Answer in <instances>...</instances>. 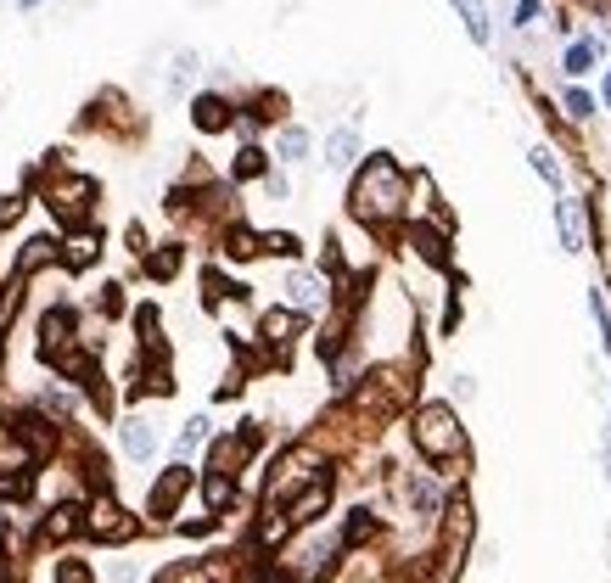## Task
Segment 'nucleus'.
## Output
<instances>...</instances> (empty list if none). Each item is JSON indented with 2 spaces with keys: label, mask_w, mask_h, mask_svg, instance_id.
<instances>
[{
  "label": "nucleus",
  "mask_w": 611,
  "mask_h": 583,
  "mask_svg": "<svg viewBox=\"0 0 611 583\" xmlns=\"http://www.w3.org/2000/svg\"><path fill=\"white\" fill-rule=\"evenodd\" d=\"M404 202H410V180L398 169L387 152L365 157V169L354 174V214L365 225H387V219L404 214Z\"/></svg>",
  "instance_id": "f257e3e1"
},
{
  "label": "nucleus",
  "mask_w": 611,
  "mask_h": 583,
  "mask_svg": "<svg viewBox=\"0 0 611 583\" xmlns=\"http://www.w3.org/2000/svg\"><path fill=\"white\" fill-rule=\"evenodd\" d=\"M410 438H415V449H421L432 466H449V460L466 455V427H460L455 404H443V399H432V404H421V410H415Z\"/></svg>",
  "instance_id": "f03ea898"
},
{
  "label": "nucleus",
  "mask_w": 611,
  "mask_h": 583,
  "mask_svg": "<svg viewBox=\"0 0 611 583\" xmlns=\"http://www.w3.org/2000/svg\"><path fill=\"white\" fill-rule=\"evenodd\" d=\"M90 533H96V539H107V544H129L135 533H141V522H135L118 499L101 494L96 505H90Z\"/></svg>",
  "instance_id": "7ed1b4c3"
},
{
  "label": "nucleus",
  "mask_w": 611,
  "mask_h": 583,
  "mask_svg": "<svg viewBox=\"0 0 611 583\" xmlns=\"http://www.w3.org/2000/svg\"><path fill=\"white\" fill-rule=\"evenodd\" d=\"M326 281H320V275L314 270H292L286 275V303H292V309L298 314H309V309H326Z\"/></svg>",
  "instance_id": "20e7f679"
},
{
  "label": "nucleus",
  "mask_w": 611,
  "mask_h": 583,
  "mask_svg": "<svg viewBox=\"0 0 611 583\" xmlns=\"http://www.w3.org/2000/svg\"><path fill=\"white\" fill-rule=\"evenodd\" d=\"M298 331H303V314L298 309H270L264 320H258V337H264V348H275V354H286Z\"/></svg>",
  "instance_id": "39448f33"
},
{
  "label": "nucleus",
  "mask_w": 611,
  "mask_h": 583,
  "mask_svg": "<svg viewBox=\"0 0 611 583\" xmlns=\"http://www.w3.org/2000/svg\"><path fill=\"white\" fill-rule=\"evenodd\" d=\"M51 202L62 208V219H85V208L96 202V180H85V174H68V180H57Z\"/></svg>",
  "instance_id": "423d86ee"
},
{
  "label": "nucleus",
  "mask_w": 611,
  "mask_h": 583,
  "mask_svg": "<svg viewBox=\"0 0 611 583\" xmlns=\"http://www.w3.org/2000/svg\"><path fill=\"white\" fill-rule=\"evenodd\" d=\"M118 438H124V455L141 460V466L157 455V432H152V421H146V415H129L124 427H118Z\"/></svg>",
  "instance_id": "0eeeda50"
},
{
  "label": "nucleus",
  "mask_w": 611,
  "mask_h": 583,
  "mask_svg": "<svg viewBox=\"0 0 611 583\" xmlns=\"http://www.w3.org/2000/svg\"><path fill=\"white\" fill-rule=\"evenodd\" d=\"M326 505H331V483L320 477V483H309L298 499H292V505H286V522H292V527H309L314 516L326 511Z\"/></svg>",
  "instance_id": "6e6552de"
},
{
  "label": "nucleus",
  "mask_w": 611,
  "mask_h": 583,
  "mask_svg": "<svg viewBox=\"0 0 611 583\" xmlns=\"http://www.w3.org/2000/svg\"><path fill=\"white\" fill-rule=\"evenodd\" d=\"M555 225H561V247H567V253H583V202L578 197L555 202Z\"/></svg>",
  "instance_id": "1a4fd4ad"
},
{
  "label": "nucleus",
  "mask_w": 611,
  "mask_h": 583,
  "mask_svg": "<svg viewBox=\"0 0 611 583\" xmlns=\"http://www.w3.org/2000/svg\"><path fill=\"white\" fill-rule=\"evenodd\" d=\"M185 488H191V471H185V460H180V466L163 471V483L152 488V516H169V511H174V499H180Z\"/></svg>",
  "instance_id": "9d476101"
},
{
  "label": "nucleus",
  "mask_w": 611,
  "mask_h": 583,
  "mask_svg": "<svg viewBox=\"0 0 611 583\" xmlns=\"http://www.w3.org/2000/svg\"><path fill=\"white\" fill-rule=\"evenodd\" d=\"M202 505H208V516H225L230 505H236V477L208 471V477H202Z\"/></svg>",
  "instance_id": "9b49d317"
},
{
  "label": "nucleus",
  "mask_w": 611,
  "mask_h": 583,
  "mask_svg": "<svg viewBox=\"0 0 611 583\" xmlns=\"http://www.w3.org/2000/svg\"><path fill=\"white\" fill-rule=\"evenodd\" d=\"M191 124H197L202 135H219V129H230V101H225V96H197V107H191Z\"/></svg>",
  "instance_id": "f8f14e48"
},
{
  "label": "nucleus",
  "mask_w": 611,
  "mask_h": 583,
  "mask_svg": "<svg viewBox=\"0 0 611 583\" xmlns=\"http://www.w3.org/2000/svg\"><path fill=\"white\" fill-rule=\"evenodd\" d=\"M354 157H359V129H331L326 135V169H354Z\"/></svg>",
  "instance_id": "ddd939ff"
},
{
  "label": "nucleus",
  "mask_w": 611,
  "mask_h": 583,
  "mask_svg": "<svg viewBox=\"0 0 611 583\" xmlns=\"http://www.w3.org/2000/svg\"><path fill=\"white\" fill-rule=\"evenodd\" d=\"M449 6L460 12V23H466V34H471L477 45H488V40H494V17H488V6H483V0H449Z\"/></svg>",
  "instance_id": "4468645a"
},
{
  "label": "nucleus",
  "mask_w": 611,
  "mask_h": 583,
  "mask_svg": "<svg viewBox=\"0 0 611 583\" xmlns=\"http://www.w3.org/2000/svg\"><path fill=\"white\" fill-rule=\"evenodd\" d=\"M79 527H90V511H79V505H57V511L45 516V539H68V533H79Z\"/></svg>",
  "instance_id": "2eb2a0df"
},
{
  "label": "nucleus",
  "mask_w": 611,
  "mask_h": 583,
  "mask_svg": "<svg viewBox=\"0 0 611 583\" xmlns=\"http://www.w3.org/2000/svg\"><path fill=\"white\" fill-rule=\"evenodd\" d=\"M410 505H415V516H438L443 511V488L432 483L427 471H415L410 477Z\"/></svg>",
  "instance_id": "dca6fc26"
},
{
  "label": "nucleus",
  "mask_w": 611,
  "mask_h": 583,
  "mask_svg": "<svg viewBox=\"0 0 611 583\" xmlns=\"http://www.w3.org/2000/svg\"><path fill=\"white\" fill-rule=\"evenodd\" d=\"M208 438H214V427H208V415H191V421L180 427V438H174V455H180V460H191V455H197V449H202Z\"/></svg>",
  "instance_id": "f3484780"
},
{
  "label": "nucleus",
  "mask_w": 611,
  "mask_h": 583,
  "mask_svg": "<svg viewBox=\"0 0 611 583\" xmlns=\"http://www.w3.org/2000/svg\"><path fill=\"white\" fill-rule=\"evenodd\" d=\"M595 62H600V45H595V40H572V45H567V62H561V68L578 79V73H589Z\"/></svg>",
  "instance_id": "a211bd4d"
},
{
  "label": "nucleus",
  "mask_w": 611,
  "mask_h": 583,
  "mask_svg": "<svg viewBox=\"0 0 611 583\" xmlns=\"http://www.w3.org/2000/svg\"><path fill=\"white\" fill-rule=\"evenodd\" d=\"M275 152H281L286 163L309 157V129H303V124H286V129H281V141H275Z\"/></svg>",
  "instance_id": "6ab92c4d"
},
{
  "label": "nucleus",
  "mask_w": 611,
  "mask_h": 583,
  "mask_svg": "<svg viewBox=\"0 0 611 583\" xmlns=\"http://www.w3.org/2000/svg\"><path fill=\"white\" fill-rule=\"evenodd\" d=\"M258 174H270L264 152H258V146H242V152H236V180H258Z\"/></svg>",
  "instance_id": "aec40b11"
},
{
  "label": "nucleus",
  "mask_w": 611,
  "mask_h": 583,
  "mask_svg": "<svg viewBox=\"0 0 611 583\" xmlns=\"http://www.w3.org/2000/svg\"><path fill=\"white\" fill-rule=\"evenodd\" d=\"M45 258H57V242H51V236H34V242H29V253L17 258V275H29L34 264H45Z\"/></svg>",
  "instance_id": "412c9836"
},
{
  "label": "nucleus",
  "mask_w": 611,
  "mask_h": 583,
  "mask_svg": "<svg viewBox=\"0 0 611 583\" xmlns=\"http://www.w3.org/2000/svg\"><path fill=\"white\" fill-rule=\"evenodd\" d=\"M589 314H595V326H600V348H611V309H606V292H589Z\"/></svg>",
  "instance_id": "4be33fe9"
},
{
  "label": "nucleus",
  "mask_w": 611,
  "mask_h": 583,
  "mask_svg": "<svg viewBox=\"0 0 611 583\" xmlns=\"http://www.w3.org/2000/svg\"><path fill=\"white\" fill-rule=\"evenodd\" d=\"M527 157H533V169H539V180L561 185V163H555V152H550V146H533Z\"/></svg>",
  "instance_id": "5701e85b"
},
{
  "label": "nucleus",
  "mask_w": 611,
  "mask_h": 583,
  "mask_svg": "<svg viewBox=\"0 0 611 583\" xmlns=\"http://www.w3.org/2000/svg\"><path fill=\"white\" fill-rule=\"evenodd\" d=\"M101 253V242H96V236H90V230H79V236H73V242H68V264H90V258H96Z\"/></svg>",
  "instance_id": "b1692460"
},
{
  "label": "nucleus",
  "mask_w": 611,
  "mask_h": 583,
  "mask_svg": "<svg viewBox=\"0 0 611 583\" xmlns=\"http://www.w3.org/2000/svg\"><path fill=\"white\" fill-rule=\"evenodd\" d=\"M561 107H567V118H589L595 113V96L589 90H561Z\"/></svg>",
  "instance_id": "393cba45"
},
{
  "label": "nucleus",
  "mask_w": 611,
  "mask_h": 583,
  "mask_svg": "<svg viewBox=\"0 0 611 583\" xmlns=\"http://www.w3.org/2000/svg\"><path fill=\"white\" fill-rule=\"evenodd\" d=\"M57 583H90V567H85V561H62Z\"/></svg>",
  "instance_id": "a878e982"
},
{
  "label": "nucleus",
  "mask_w": 611,
  "mask_h": 583,
  "mask_svg": "<svg viewBox=\"0 0 611 583\" xmlns=\"http://www.w3.org/2000/svg\"><path fill=\"white\" fill-rule=\"evenodd\" d=\"M264 253H281V258H298V236H264Z\"/></svg>",
  "instance_id": "bb28decb"
},
{
  "label": "nucleus",
  "mask_w": 611,
  "mask_h": 583,
  "mask_svg": "<svg viewBox=\"0 0 611 583\" xmlns=\"http://www.w3.org/2000/svg\"><path fill=\"white\" fill-rule=\"evenodd\" d=\"M264 185H270V197H275V202H286V197H292V180H286L281 169H270V174H264Z\"/></svg>",
  "instance_id": "cd10ccee"
},
{
  "label": "nucleus",
  "mask_w": 611,
  "mask_h": 583,
  "mask_svg": "<svg viewBox=\"0 0 611 583\" xmlns=\"http://www.w3.org/2000/svg\"><path fill=\"white\" fill-rule=\"evenodd\" d=\"M191 73H197V51H180V57H174V85H185Z\"/></svg>",
  "instance_id": "c85d7f7f"
},
{
  "label": "nucleus",
  "mask_w": 611,
  "mask_h": 583,
  "mask_svg": "<svg viewBox=\"0 0 611 583\" xmlns=\"http://www.w3.org/2000/svg\"><path fill=\"white\" fill-rule=\"evenodd\" d=\"M539 12H544V0H516V23H522V29H527V23H533Z\"/></svg>",
  "instance_id": "c756f323"
},
{
  "label": "nucleus",
  "mask_w": 611,
  "mask_h": 583,
  "mask_svg": "<svg viewBox=\"0 0 611 583\" xmlns=\"http://www.w3.org/2000/svg\"><path fill=\"white\" fill-rule=\"evenodd\" d=\"M174 264H180V253H157L146 270H152V275H174Z\"/></svg>",
  "instance_id": "7c9ffc66"
},
{
  "label": "nucleus",
  "mask_w": 611,
  "mask_h": 583,
  "mask_svg": "<svg viewBox=\"0 0 611 583\" xmlns=\"http://www.w3.org/2000/svg\"><path fill=\"white\" fill-rule=\"evenodd\" d=\"M17 214H23V197H0V225H12Z\"/></svg>",
  "instance_id": "2f4dec72"
},
{
  "label": "nucleus",
  "mask_w": 611,
  "mask_h": 583,
  "mask_svg": "<svg viewBox=\"0 0 611 583\" xmlns=\"http://www.w3.org/2000/svg\"><path fill=\"white\" fill-rule=\"evenodd\" d=\"M455 399H477V382H471L466 370H460V376H455Z\"/></svg>",
  "instance_id": "473e14b6"
},
{
  "label": "nucleus",
  "mask_w": 611,
  "mask_h": 583,
  "mask_svg": "<svg viewBox=\"0 0 611 583\" xmlns=\"http://www.w3.org/2000/svg\"><path fill=\"white\" fill-rule=\"evenodd\" d=\"M107 578H113V583H135V567H124V561H113V567H107Z\"/></svg>",
  "instance_id": "72a5a7b5"
},
{
  "label": "nucleus",
  "mask_w": 611,
  "mask_h": 583,
  "mask_svg": "<svg viewBox=\"0 0 611 583\" xmlns=\"http://www.w3.org/2000/svg\"><path fill=\"white\" fill-rule=\"evenodd\" d=\"M600 101L611 107V68H606V79H600Z\"/></svg>",
  "instance_id": "f704fd0d"
},
{
  "label": "nucleus",
  "mask_w": 611,
  "mask_h": 583,
  "mask_svg": "<svg viewBox=\"0 0 611 583\" xmlns=\"http://www.w3.org/2000/svg\"><path fill=\"white\" fill-rule=\"evenodd\" d=\"M600 466H606V483H611V438H606V449H600Z\"/></svg>",
  "instance_id": "c9c22d12"
},
{
  "label": "nucleus",
  "mask_w": 611,
  "mask_h": 583,
  "mask_svg": "<svg viewBox=\"0 0 611 583\" xmlns=\"http://www.w3.org/2000/svg\"><path fill=\"white\" fill-rule=\"evenodd\" d=\"M17 6H40V0H17Z\"/></svg>",
  "instance_id": "e433bc0d"
}]
</instances>
